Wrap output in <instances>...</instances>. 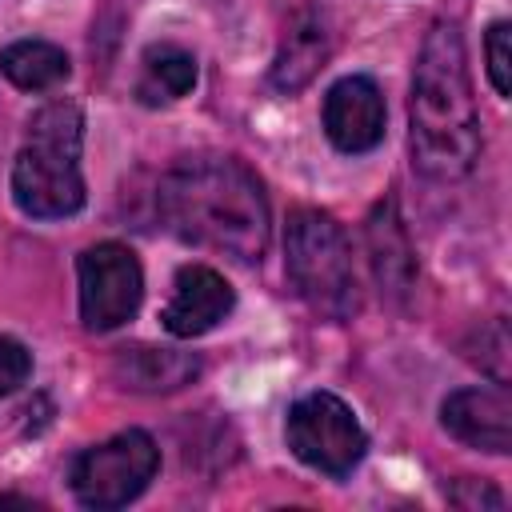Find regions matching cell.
<instances>
[{
  "label": "cell",
  "instance_id": "cell-9",
  "mask_svg": "<svg viewBox=\"0 0 512 512\" xmlns=\"http://www.w3.org/2000/svg\"><path fill=\"white\" fill-rule=\"evenodd\" d=\"M324 132L340 152H372L384 140V96L376 80H336L324 96Z\"/></svg>",
  "mask_w": 512,
  "mask_h": 512
},
{
  "label": "cell",
  "instance_id": "cell-17",
  "mask_svg": "<svg viewBox=\"0 0 512 512\" xmlns=\"http://www.w3.org/2000/svg\"><path fill=\"white\" fill-rule=\"evenodd\" d=\"M28 376H32V352L20 340L0 336V396L16 392Z\"/></svg>",
  "mask_w": 512,
  "mask_h": 512
},
{
  "label": "cell",
  "instance_id": "cell-2",
  "mask_svg": "<svg viewBox=\"0 0 512 512\" xmlns=\"http://www.w3.org/2000/svg\"><path fill=\"white\" fill-rule=\"evenodd\" d=\"M412 164L428 180H460L480 156V116L456 24H432L412 76Z\"/></svg>",
  "mask_w": 512,
  "mask_h": 512
},
{
  "label": "cell",
  "instance_id": "cell-13",
  "mask_svg": "<svg viewBox=\"0 0 512 512\" xmlns=\"http://www.w3.org/2000/svg\"><path fill=\"white\" fill-rule=\"evenodd\" d=\"M328 32H324V20L316 12H296L288 20V32L276 48V60H272V84L280 92H296L304 88L328 60Z\"/></svg>",
  "mask_w": 512,
  "mask_h": 512
},
{
  "label": "cell",
  "instance_id": "cell-15",
  "mask_svg": "<svg viewBox=\"0 0 512 512\" xmlns=\"http://www.w3.org/2000/svg\"><path fill=\"white\" fill-rule=\"evenodd\" d=\"M196 84V56L180 44H152L144 52V80H140V96L148 104L156 100H180L188 96Z\"/></svg>",
  "mask_w": 512,
  "mask_h": 512
},
{
  "label": "cell",
  "instance_id": "cell-7",
  "mask_svg": "<svg viewBox=\"0 0 512 512\" xmlns=\"http://www.w3.org/2000/svg\"><path fill=\"white\" fill-rule=\"evenodd\" d=\"M76 272H80V320L92 332L120 328L124 320L136 316L144 296V272L132 248L116 240L92 244L80 252Z\"/></svg>",
  "mask_w": 512,
  "mask_h": 512
},
{
  "label": "cell",
  "instance_id": "cell-18",
  "mask_svg": "<svg viewBox=\"0 0 512 512\" xmlns=\"http://www.w3.org/2000/svg\"><path fill=\"white\" fill-rule=\"evenodd\" d=\"M508 20H496L488 28V76H492V88L500 96L512 92V64H508Z\"/></svg>",
  "mask_w": 512,
  "mask_h": 512
},
{
  "label": "cell",
  "instance_id": "cell-16",
  "mask_svg": "<svg viewBox=\"0 0 512 512\" xmlns=\"http://www.w3.org/2000/svg\"><path fill=\"white\" fill-rule=\"evenodd\" d=\"M480 348H484V356L476 352L472 360H476L496 384H504V380H508V332H504V320H492L488 328H480Z\"/></svg>",
  "mask_w": 512,
  "mask_h": 512
},
{
  "label": "cell",
  "instance_id": "cell-3",
  "mask_svg": "<svg viewBox=\"0 0 512 512\" xmlns=\"http://www.w3.org/2000/svg\"><path fill=\"white\" fill-rule=\"evenodd\" d=\"M80 136L84 120L68 100L44 104L28 120V140L12 164V200L24 216L60 220L84 208Z\"/></svg>",
  "mask_w": 512,
  "mask_h": 512
},
{
  "label": "cell",
  "instance_id": "cell-10",
  "mask_svg": "<svg viewBox=\"0 0 512 512\" xmlns=\"http://www.w3.org/2000/svg\"><path fill=\"white\" fill-rule=\"evenodd\" d=\"M440 420L468 448L496 456L512 448V400L504 388H460L440 404Z\"/></svg>",
  "mask_w": 512,
  "mask_h": 512
},
{
  "label": "cell",
  "instance_id": "cell-4",
  "mask_svg": "<svg viewBox=\"0 0 512 512\" xmlns=\"http://www.w3.org/2000/svg\"><path fill=\"white\" fill-rule=\"evenodd\" d=\"M284 268L300 300L328 316V320H352L360 308L352 248L340 232V224L320 208H296L288 216L284 232Z\"/></svg>",
  "mask_w": 512,
  "mask_h": 512
},
{
  "label": "cell",
  "instance_id": "cell-19",
  "mask_svg": "<svg viewBox=\"0 0 512 512\" xmlns=\"http://www.w3.org/2000/svg\"><path fill=\"white\" fill-rule=\"evenodd\" d=\"M448 500L460 504V508H500V504H504V496H500L492 484H484V480H460V484L448 492Z\"/></svg>",
  "mask_w": 512,
  "mask_h": 512
},
{
  "label": "cell",
  "instance_id": "cell-6",
  "mask_svg": "<svg viewBox=\"0 0 512 512\" xmlns=\"http://www.w3.org/2000/svg\"><path fill=\"white\" fill-rule=\"evenodd\" d=\"M288 448L324 476H348L368 448L352 408L332 392H308L288 408Z\"/></svg>",
  "mask_w": 512,
  "mask_h": 512
},
{
  "label": "cell",
  "instance_id": "cell-8",
  "mask_svg": "<svg viewBox=\"0 0 512 512\" xmlns=\"http://www.w3.org/2000/svg\"><path fill=\"white\" fill-rule=\"evenodd\" d=\"M236 304V292L232 284L208 268V264H184L172 280V296L160 312L164 328L180 340H192V336H204L212 332Z\"/></svg>",
  "mask_w": 512,
  "mask_h": 512
},
{
  "label": "cell",
  "instance_id": "cell-1",
  "mask_svg": "<svg viewBox=\"0 0 512 512\" xmlns=\"http://www.w3.org/2000/svg\"><path fill=\"white\" fill-rule=\"evenodd\" d=\"M164 224L196 248L236 256L244 264L268 252L272 216L260 180L236 156H184L176 160L156 192Z\"/></svg>",
  "mask_w": 512,
  "mask_h": 512
},
{
  "label": "cell",
  "instance_id": "cell-12",
  "mask_svg": "<svg viewBox=\"0 0 512 512\" xmlns=\"http://www.w3.org/2000/svg\"><path fill=\"white\" fill-rule=\"evenodd\" d=\"M112 372L132 392H176L200 376V360L192 352H180V348L132 344V348L116 352Z\"/></svg>",
  "mask_w": 512,
  "mask_h": 512
},
{
  "label": "cell",
  "instance_id": "cell-20",
  "mask_svg": "<svg viewBox=\"0 0 512 512\" xmlns=\"http://www.w3.org/2000/svg\"><path fill=\"white\" fill-rule=\"evenodd\" d=\"M32 508V500H20V496H0V508Z\"/></svg>",
  "mask_w": 512,
  "mask_h": 512
},
{
  "label": "cell",
  "instance_id": "cell-11",
  "mask_svg": "<svg viewBox=\"0 0 512 512\" xmlns=\"http://www.w3.org/2000/svg\"><path fill=\"white\" fill-rule=\"evenodd\" d=\"M368 252L376 284L388 300H404L416 288V252L408 244V232L396 216V200H380L368 216Z\"/></svg>",
  "mask_w": 512,
  "mask_h": 512
},
{
  "label": "cell",
  "instance_id": "cell-14",
  "mask_svg": "<svg viewBox=\"0 0 512 512\" xmlns=\"http://www.w3.org/2000/svg\"><path fill=\"white\" fill-rule=\"evenodd\" d=\"M0 72L24 92H44L68 76V56L48 40H16L0 52Z\"/></svg>",
  "mask_w": 512,
  "mask_h": 512
},
{
  "label": "cell",
  "instance_id": "cell-5",
  "mask_svg": "<svg viewBox=\"0 0 512 512\" xmlns=\"http://www.w3.org/2000/svg\"><path fill=\"white\" fill-rule=\"evenodd\" d=\"M160 468V448L148 432L128 428L104 444L84 448L72 460V492L84 508H120L136 500Z\"/></svg>",
  "mask_w": 512,
  "mask_h": 512
}]
</instances>
